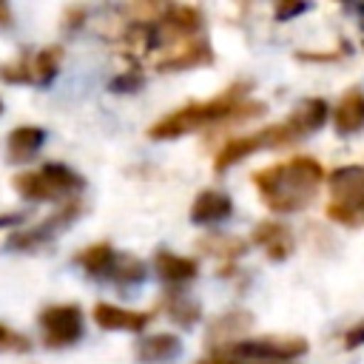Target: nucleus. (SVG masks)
<instances>
[{
    "label": "nucleus",
    "mask_w": 364,
    "mask_h": 364,
    "mask_svg": "<svg viewBox=\"0 0 364 364\" xmlns=\"http://www.w3.org/2000/svg\"><path fill=\"white\" fill-rule=\"evenodd\" d=\"M247 88H250V82H233L222 94H216L205 102H188L185 108H176L168 117L156 119L148 128V136L151 139H176V136H185V134L208 128V125L245 122V119L262 117L267 111V105L259 100H247L245 97Z\"/></svg>",
    "instance_id": "nucleus-1"
},
{
    "label": "nucleus",
    "mask_w": 364,
    "mask_h": 364,
    "mask_svg": "<svg viewBox=\"0 0 364 364\" xmlns=\"http://www.w3.org/2000/svg\"><path fill=\"white\" fill-rule=\"evenodd\" d=\"M321 179L324 171L313 156H293L253 173V185L273 213H296L307 208L316 199Z\"/></svg>",
    "instance_id": "nucleus-2"
},
{
    "label": "nucleus",
    "mask_w": 364,
    "mask_h": 364,
    "mask_svg": "<svg viewBox=\"0 0 364 364\" xmlns=\"http://www.w3.org/2000/svg\"><path fill=\"white\" fill-rule=\"evenodd\" d=\"M11 188L28 202H57V199L71 202V196L85 188V179L63 162H46L37 171L14 173Z\"/></svg>",
    "instance_id": "nucleus-3"
},
{
    "label": "nucleus",
    "mask_w": 364,
    "mask_h": 364,
    "mask_svg": "<svg viewBox=\"0 0 364 364\" xmlns=\"http://www.w3.org/2000/svg\"><path fill=\"white\" fill-rule=\"evenodd\" d=\"M296 139H301V136L296 134V128H293L287 119H284V122H276V125H267V128H262V131L245 134V136H233V139H228V142L219 148V154H216V159H213V171H216V173H225L230 165L242 162L245 156H250V154H256V151L282 148V145H290V142H296Z\"/></svg>",
    "instance_id": "nucleus-4"
},
{
    "label": "nucleus",
    "mask_w": 364,
    "mask_h": 364,
    "mask_svg": "<svg viewBox=\"0 0 364 364\" xmlns=\"http://www.w3.org/2000/svg\"><path fill=\"white\" fill-rule=\"evenodd\" d=\"M307 353V341L301 336H259V338H239L216 355H230V358H247V361H276V364H290L293 358Z\"/></svg>",
    "instance_id": "nucleus-5"
},
{
    "label": "nucleus",
    "mask_w": 364,
    "mask_h": 364,
    "mask_svg": "<svg viewBox=\"0 0 364 364\" xmlns=\"http://www.w3.org/2000/svg\"><path fill=\"white\" fill-rule=\"evenodd\" d=\"M82 210H85L82 202L71 199V202L60 205L48 219L37 222L34 228H20V230H14V233L6 239V247H9V250H37V247H43V245H51Z\"/></svg>",
    "instance_id": "nucleus-6"
},
{
    "label": "nucleus",
    "mask_w": 364,
    "mask_h": 364,
    "mask_svg": "<svg viewBox=\"0 0 364 364\" xmlns=\"http://www.w3.org/2000/svg\"><path fill=\"white\" fill-rule=\"evenodd\" d=\"M40 330L43 341L51 350L71 347L82 338V310L77 304H51L40 310Z\"/></svg>",
    "instance_id": "nucleus-7"
},
{
    "label": "nucleus",
    "mask_w": 364,
    "mask_h": 364,
    "mask_svg": "<svg viewBox=\"0 0 364 364\" xmlns=\"http://www.w3.org/2000/svg\"><path fill=\"white\" fill-rule=\"evenodd\" d=\"M154 26H156V46L165 43L171 48L176 43L202 37L205 17L196 6H168L159 11V20Z\"/></svg>",
    "instance_id": "nucleus-8"
},
{
    "label": "nucleus",
    "mask_w": 364,
    "mask_h": 364,
    "mask_svg": "<svg viewBox=\"0 0 364 364\" xmlns=\"http://www.w3.org/2000/svg\"><path fill=\"white\" fill-rule=\"evenodd\" d=\"M330 193H333V205L361 213L364 210V168L361 165L336 168L330 173Z\"/></svg>",
    "instance_id": "nucleus-9"
},
{
    "label": "nucleus",
    "mask_w": 364,
    "mask_h": 364,
    "mask_svg": "<svg viewBox=\"0 0 364 364\" xmlns=\"http://www.w3.org/2000/svg\"><path fill=\"white\" fill-rule=\"evenodd\" d=\"M213 63V48L205 37H193L185 43L171 46L165 57H159L156 68L159 71H182V68H196V65H210Z\"/></svg>",
    "instance_id": "nucleus-10"
},
{
    "label": "nucleus",
    "mask_w": 364,
    "mask_h": 364,
    "mask_svg": "<svg viewBox=\"0 0 364 364\" xmlns=\"http://www.w3.org/2000/svg\"><path fill=\"white\" fill-rule=\"evenodd\" d=\"M94 321L102 330H119V333H139L154 321L151 310H125L108 301H100L94 307Z\"/></svg>",
    "instance_id": "nucleus-11"
},
{
    "label": "nucleus",
    "mask_w": 364,
    "mask_h": 364,
    "mask_svg": "<svg viewBox=\"0 0 364 364\" xmlns=\"http://www.w3.org/2000/svg\"><path fill=\"white\" fill-rule=\"evenodd\" d=\"M253 242L264 250V256L270 262H284L293 253V233H290V228L282 225V222H273V219H264V222L256 225Z\"/></svg>",
    "instance_id": "nucleus-12"
},
{
    "label": "nucleus",
    "mask_w": 364,
    "mask_h": 364,
    "mask_svg": "<svg viewBox=\"0 0 364 364\" xmlns=\"http://www.w3.org/2000/svg\"><path fill=\"white\" fill-rule=\"evenodd\" d=\"M230 213H233V199L222 191H213V188L196 193V199L191 205V222L193 225H219Z\"/></svg>",
    "instance_id": "nucleus-13"
},
{
    "label": "nucleus",
    "mask_w": 364,
    "mask_h": 364,
    "mask_svg": "<svg viewBox=\"0 0 364 364\" xmlns=\"http://www.w3.org/2000/svg\"><path fill=\"white\" fill-rule=\"evenodd\" d=\"M333 128L338 136L364 131V91L361 88L344 91V97L338 100V105L333 111Z\"/></svg>",
    "instance_id": "nucleus-14"
},
{
    "label": "nucleus",
    "mask_w": 364,
    "mask_h": 364,
    "mask_svg": "<svg viewBox=\"0 0 364 364\" xmlns=\"http://www.w3.org/2000/svg\"><path fill=\"white\" fill-rule=\"evenodd\" d=\"M43 145H46V131L40 125H17L9 134L6 156H9V162H28L31 156H37V151Z\"/></svg>",
    "instance_id": "nucleus-15"
},
{
    "label": "nucleus",
    "mask_w": 364,
    "mask_h": 364,
    "mask_svg": "<svg viewBox=\"0 0 364 364\" xmlns=\"http://www.w3.org/2000/svg\"><path fill=\"white\" fill-rule=\"evenodd\" d=\"M154 267H156L159 279L168 282V284H185V282L196 279V273H199L196 259L171 253V250H165V247L156 250V256H154Z\"/></svg>",
    "instance_id": "nucleus-16"
},
{
    "label": "nucleus",
    "mask_w": 364,
    "mask_h": 364,
    "mask_svg": "<svg viewBox=\"0 0 364 364\" xmlns=\"http://www.w3.org/2000/svg\"><path fill=\"white\" fill-rule=\"evenodd\" d=\"M182 353V341L173 333H156L136 341V358L145 364H162Z\"/></svg>",
    "instance_id": "nucleus-17"
},
{
    "label": "nucleus",
    "mask_w": 364,
    "mask_h": 364,
    "mask_svg": "<svg viewBox=\"0 0 364 364\" xmlns=\"http://www.w3.org/2000/svg\"><path fill=\"white\" fill-rule=\"evenodd\" d=\"M327 117H330L327 102H324V100L310 97V100H301V102L293 108V114L287 117V122L296 128V134H299V136H307V134L318 131V128L327 122Z\"/></svg>",
    "instance_id": "nucleus-18"
},
{
    "label": "nucleus",
    "mask_w": 364,
    "mask_h": 364,
    "mask_svg": "<svg viewBox=\"0 0 364 364\" xmlns=\"http://www.w3.org/2000/svg\"><path fill=\"white\" fill-rule=\"evenodd\" d=\"M60 63H63V46H46L40 51H31L28 54V77H31V85H46L57 77L60 71Z\"/></svg>",
    "instance_id": "nucleus-19"
},
{
    "label": "nucleus",
    "mask_w": 364,
    "mask_h": 364,
    "mask_svg": "<svg viewBox=\"0 0 364 364\" xmlns=\"http://www.w3.org/2000/svg\"><path fill=\"white\" fill-rule=\"evenodd\" d=\"M250 324H253V316L245 313V310H233V313L219 316V318L210 324V347L219 350L222 341H228V344L239 341V336H242ZM228 344H225V347H228Z\"/></svg>",
    "instance_id": "nucleus-20"
},
{
    "label": "nucleus",
    "mask_w": 364,
    "mask_h": 364,
    "mask_svg": "<svg viewBox=\"0 0 364 364\" xmlns=\"http://www.w3.org/2000/svg\"><path fill=\"white\" fill-rule=\"evenodd\" d=\"M114 259H117V250L108 245V242H97V245H88L77 253V264L88 273V276H108L111 267H114Z\"/></svg>",
    "instance_id": "nucleus-21"
},
{
    "label": "nucleus",
    "mask_w": 364,
    "mask_h": 364,
    "mask_svg": "<svg viewBox=\"0 0 364 364\" xmlns=\"http://www.w3.org/2000/svg\"><path fill=\"white\" fill-rule=\"evenodd\" d=\"M196 245H199L205 253L219 256V259H228V262L239 259V256L247 250V242H245V239H239V236H228V233H210V236L199 239Z\"/></svg>",
    "instance_id": "nucleus-22"
},
{
    "label": "nucleus",
    "mask_w": 364,
    "mask_h": 364,
    "mask_svg": "<svg viewBox=\"0 0 364 364\" xmlns=\"http://www.w3.org/2000/svg\"><path fill=\"white\" fill-rule=\"evenodd\" d=\"M165 313L171 316V321L182 324V327H193L199 318V304L191 296L182 293H168L165 296Z\"/></svg>",
    "instance_id": "nucleus-23"
},
{
    "label": "nucleus",
    "mask_w": 364,
    "mask_h": 364,
    "mask_svg": "<svg viewBox=\"0 0 364 364\" xmlns=\"http://www.w3.org/2000/svg\"><path fill=\"white\" fill-rule=\"evenodd\" d=\"M108 276L114 282H119V284H136V282L145 279V262L136 259V256H131V253H117L114 267H111Z\"/></svg>",
    "instance_id": "nucleus-24"
},
{
    "label": "nucleus",
    "mask_w": 364,
    "mask_h": 364,
    "mask_svg": "<svg viewBox=\"0 0 364 364\" xmlns=\"http://www.w3.org/2000/svg\"><path fill=\"white\" fill-rule=\"evenodd\" d=\"M28 54H31V51H23V54H17L14 60L3 63V65H0V80H3V82H11V85L31 82V77H28Z\"/></svg>",
    "instance_id": "nucleus-25"
},
{
    "label": "nucleus",
    "mask_w": 364,
    "mask_h": 364,
    "mask_svg": "<svg viewBox=\"0 0 364 364\" xmlns=\"http://www.w3.org/2000/svg\"><path fill=\"white\" fill-rule=\"evenodd\" d=\"M26 350H31L28 338L20 336V333H14L11 327L0 324V353H26Z\"/></svg>",
    "instance_id": "nucleus-26"
},
{
    "label": "nucleus",
    "mask_w": 364,
    "mask_h": 364,
    "mask_svg": "<svg viewBox=\"0 0 364 364\" xmlns=\"http://www.w3.org/2000/svg\"><path fill=\"white\" fill-rule=\"evenodd\" d=\"M142 85H145V80H142V74H139V71L117 74V77L108 82V88H111V91H117V94H134V91H139Z\"/></svg>",
    "instance_id": "nucleus-27"
},
{
    "label": "nucleus",
    "mask_w": 364,
    "mask_h": 364,
    "mask_svg": "<svg viewBox=\"0 0 364 364\" xmlns=\"http://www.w3.org/2000/svg\"><path fill=\"white\" fill-rule=\"evenodd\" d=\"M301 11H307V3H276V9H273L276 20H290Z\"/></svg>",
    "instance_id": "nucleus-28"
},
{
    "label": "nucleus",
    "mask_w": 364,
    "mask_h": 364,
    "mask_svg": "<svg viewBox=\"0 0 364 364\" xmlns=\"http://www.w3.org/2000/svg\"><path fill=\"white\" fill-rule=\"evenodd\" d=\"M361 344H364V318H361V321H355V324L344 333V347H347V350L361 347Z\"/></svg>",
    "instance_id": "nucleus-29"
},
{
    "label": "nucleus",
    "mask_w": 364,
    "mask_h": 364,
    "mask_svg": "<svg viewBox=\"0 0 364 364\" xmlns=\"http://www.w3.org/2000/svg\"><path fill=\"white\" fill-rule=\"evenodd\" d=\"M199 364H276V361H247V358H230V355H210Z\"/></svg>",
    "instance_id": "nucleus-30"
},
{
    "label": "nucleus",
    "mask_w": 364,
    "mask_h": 364,
    "mask_svg": "<svg viewBox=\"0 0 364 364\" xmlns=\"http://www.w3.org/2000/svg\"><path fill=\"white\" fill-rule=\"evenodd\" d=\"M26 213L23 210H11V213H0V228H23Z\"/></svg>",
    "instance_id": "nucleus-31"
},
{
    "label": "nucleus",
    "mask_w": 364,
    "mask_h": 364,
    "mask_svg": "<svg viewBox=\"0 0 364 364\" xmlns=\"http://www.w3.org/2000/svg\"><path fill=\"white\" fill-rule=\"evenodd\" d=\"M71 20V28H77L82 20H85V9H68L65 11V23Z\"/></svg>",
    "instance_id": "nucleus-32"
},
{
    "label": "nucleus",
    "mask_w": 364,
    "mask_h": 364,
    "mask_svg": "<svg viewBox=\"0 0 364 364\" xmlns=\"http://www.w3.org/2000/svg\"><path fill=\"white\" fill-rule=\"evenodd\" d=\"M9 23H11V9L0 0V26H9Z\"/></svg>",
    "instance_id": "nucleus-33"
},
{
    "label": "nucleus",
    "mask_w": 364,
    "mask_h": 364,
    "mask_svg": "<svg viewBox=\"0 0 364 364\" xmlns=\"http://www.w3.org/2000/svg\"><path fill=\"white\" fill-rule=\"evenodd\" d=\"M358 11H361V14H364V6H358Z\"/></svg>",
    "instance_id": "nucleus-34"
},
{
    "label": "nucleus",
    "mask_w": 364,
    "mask_h": 364,
    "mask_svg": "<svg viewBox=\"0 0 364 364\" xmlns=\"http://www.w3.org/2000/svg\"><path fill=\"white\" fill-rule=\"evenodd\" d=\"M0 111H3V100H0Z\"/></svg>",
    "instance_id": "nucleus-35"
}]
</instances>
